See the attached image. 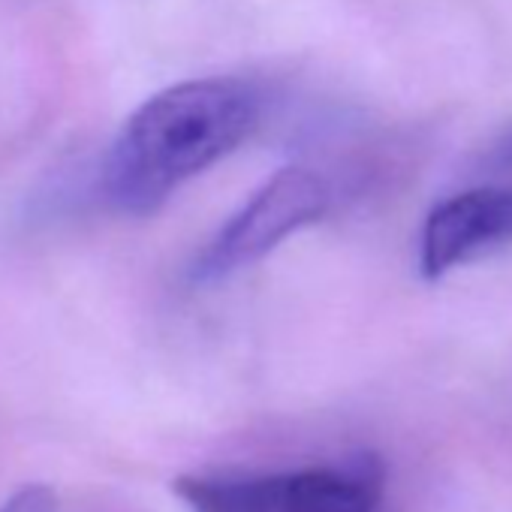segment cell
<instances>
[{"mask_svg": "<svg viewBox=\"0 0 512 512\" xmlns=\"http://www.w3.org/2000/svg\"><path fill=\"white\" fill-rule=\"evenodd\" d=\"M494 160L500 163V166H512V127L503 133V139L497 142V148H494Z\"/></svg>", "mask_w": 512, "mask_h": 512, "instance_id": "8992f818", "label": "cell"}, {"mask_svg": "<svg viewBox=\"0 0 512 512\" xmlns=\"http://www.w3.org/2000/svg\"><path fill=\"white\" fill-rule=\"evenodd\" d=\"M260 121V94L238 79H190L148 97L106 157V196L154 214L181 184L232 154Z\"/></svg>", "mask_w": 512, "mask_h": 512, "instance_id": "6da1fadb", "label": "cell"}, {"mask_svg": "<svg viewBox=\"0 0 512 512\" xmlns=\"http://www.w3.org/2000/svg\"><path fill=\"white\" fill-rule=\"evenodd\" d=\"M512 241V187L461 190L431 208L419 238V269L428 281Z\"/></svg>", "mask_w": 512, "mask_h": 512, "instance_id": "277c9868", "label": "cell"}, {"mask_svg": "<svg viewBox=\"0 0 512 512\" xmlns=\"http://www.w3.org/2000/svg\"><path fill=\"white\" fill-rule=\"evenodd\" d=\"M329 208L323 175L308 166L278 169L205 244L196 260L199 281H217L269 256L281 241L317 223Z\"/></svg>", "mask_w": 512, "mask_h": 512, "instance_id": "3957f363", "label": "cell"}, {"mask_svg": "<svg viewBox=\"0 0 512 512\" xmlns=\"http://www.w3.org/2000/svg\"><path fill=\"white\" fill-rule=\"evenodd\" d=\"M377 455L284 473H190L175 494L190 512H377L383 500Z\"/></svg>", "mask_w": 512, "mask_h": 512, "instance_id": "7a4b0ae2", "label": "cell"}, {"mask_svg": "<svg viewBox=\"0 0 512 512\" xmlns=\"http://www.w3.org/2000/svg\"><path fill=\"white\" fill-rule=\"evenodd\" d=\"M0 512H58V494L46 482H31L10 494Z\"/></svg>", "mask_w": 512, "mask_h": 512, "instance_id": "5b68a950", "label": "cell"}]
</instances>
